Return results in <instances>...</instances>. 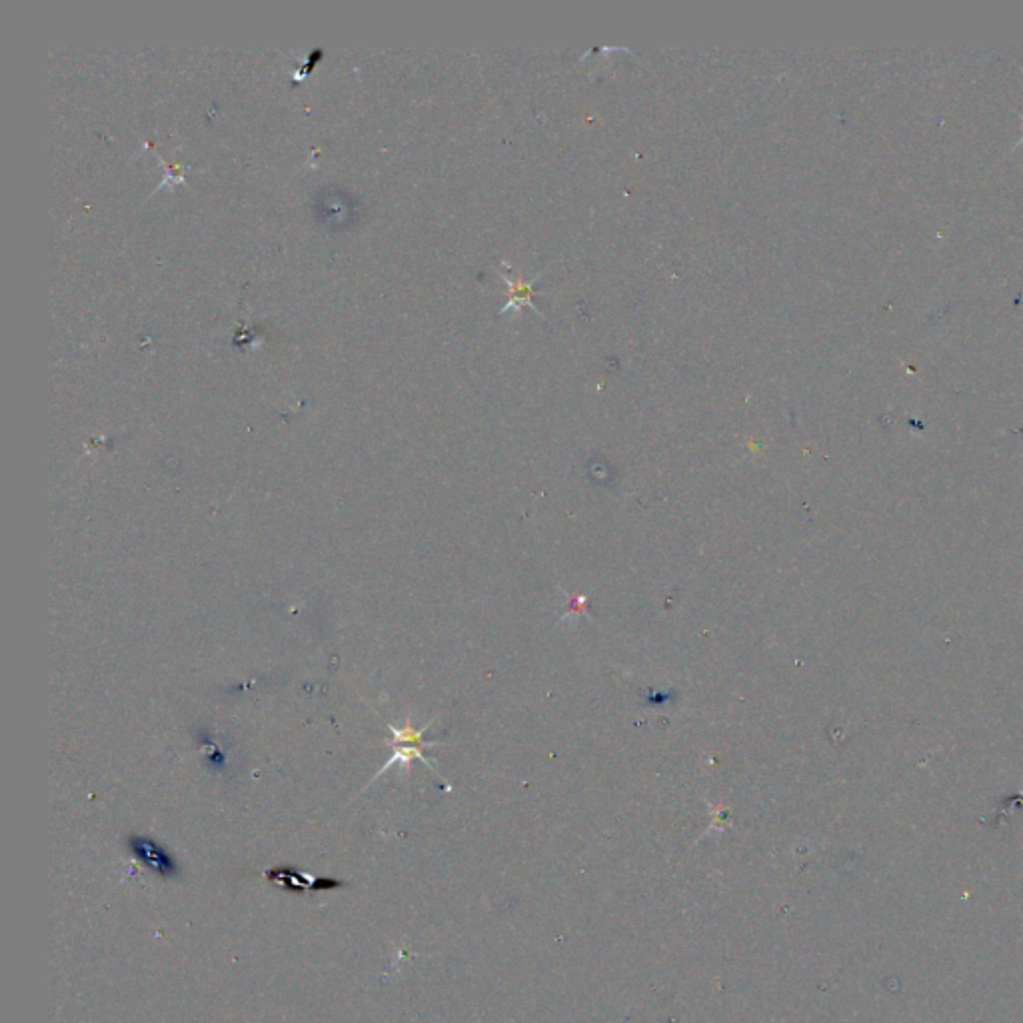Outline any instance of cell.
I'll return each mask as SVG.
<instances>
[{"label":"cell","mask_w":1023,"mask_h":1023,"mask_svg":"<svg viewBox=\"0 0 1023 1023\" xmlns=\"http://www.w3.org/2000/svg\"><path fill=\"white\" fill-rule=\"evenodd\" d=\"M390 730H392V734H394V738H396V742H394V744H396V752H394V756H392V758L384 764V768L380 770V774H382L384 770H388L390 766H394V764H404V766L408 768V764H410L414 758H418L420 762H424L426 766H430V768H432V764L426 760V756H424V754H422V750H420L422 746H430L428 742H422V736H424L426 728H422V730L412 728L410 718H408L404 728H394V726H390Z\"/></svg>","instance_id":"obj_2"},{"label":"cell","mask_w":1023,"mask_h":1023,"mask_svg":"<svg viewBox=\"0 0 1023 1023\" xmlns=\"http://www.w3.org/2000/svg\"><path fill=\"white\" fill-rule=\"evenodd\" d=\"M512 292H514L512 302H516V300L528 302V300H530V296H532V288H530V284H520V282H518V284H514V286H512Z\"/></svg>","instance_id":"obj_3"},{"label":"cell","mask_w":1023,"mask_h":1023,"mask_svg":"<svg viewBox=\"0 0 1023 1023\" xmlns=\"http://www.w3.org/2000/svg\"><path fill=\"white\" fill-rule=\"evenodd\" d=\"M126 846L130 854L152 874H156L162 880H172L180 876V866L174 860V856L156 840L144 838V836H130L126 840Z\"/></svg>","instance_id":"obj_1"}]
</instances>
